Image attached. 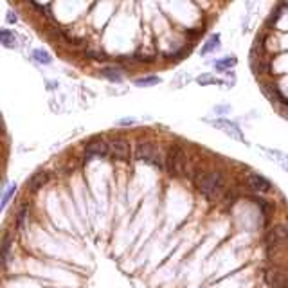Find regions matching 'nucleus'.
Instances as JSON below:
<instances>
[{
    "mask_svg": "<svg viewBox=\"0 0 288 288\" xmlns=\"http://www.w3.org/2000/svg\"><path fill=\"white\" fill-rule=\"evenodd\" d=\"M33 60L34 62H38V63H43V65H49V63L52 62V58H51V54L49 52H45V51H42V49H34L33 51Z\"/></svg>",
    "mask_w": 288,
    "mask_h": 288,
    "instance_id": "4468645a",
    "label": "nucleus"
},
{
    "mask_svg": "<svg viewBox=\"0 0 288 288\" xmlns=\"http://www.w3.org/2000/svg\"><path fill=\"white\" fill-rule=\"evenodd\" d=\"M14 189H16V186H14V184H11L9 188L5 189L4 196H2V202H0V211H4V207H5V205H7V202H9V200H11V196H13Z\"/></svg>",
    "mask_w": 288,
    "mask_h": 288,
    "instance_id": "a211bd4d",
    "label": "nucleus"
},
{
    "mask_svg": "<svg viewBox=\"0 0 288 288\" xmlns=\"http://www.w3.org/2000/svg\"><path fill=\"white\" fill-rule=\"evenodd\" d=\"M265 92H267V96H270L276 103H281L283 106H288V99L281 94V92H279L278 89H276L274 85H265Z\"/></svg>",
    "mask_w": 288,
    "mask_h": 288,
    "instance_id": "9b49d317",
    "label": "nucleus"
},
{
    "mask_svg": "<svg viewBox=\"0 0 288 288\" xmlns=\"http://www.w3.org/2000/svg\"><path fill=\"white\" fill-rule=\"evenodd\" d=\"M168 170L173 177H182L186 173V153L177 144H173L168 153Z\"/></svg>",
    "mask_w": 288,
    "mask_h": 288,
    "instance_id": "f03ea898",
    "label": "nucleus"
},
{
    "mask_svg": "<svg viewBox=\"0 0 288 288\" xmlns=\"http://www.w3.org/2000/svg\"><path fill=\"white\" fill-rule=\"evenodd\" d=\"M7 22H11V24H13V22H16V16H14L13 11H9V13H7Z\"/></svg>",
    "mask_w": 288,
    "mask_h": 288,
    "instance_id": "5701e85b",
    "label": "nucleus"
},
{
    "mask_svg": "<svg viewBox=\"0 0 288 288\" xmlns=\"http://www.w3.org/2000/svg\"><path fill=\"white\" fill-rule=\"evenodd\" d=\"M265 283L270 288H288V272L283 269H269L265 272Z\"/></svg>",
    "mask_w": 288,
    "mask_h": 288,
    "instance_id": "7ed1b4c3",
    "label": "nucleus"
},
{
    "mask_svg": "<svg viewBox=\"0 0 288 288\" xmlns=\"http://www.w3.org/2000/svg\"><path fill=\"white\" fill-rule=\"evenodd\" d=\"M27 203H24V207H22V211H20L18 218H16V227H22L25 222V218H27Z\"/></svg>",
    "mask_w": 288,
    "mask_h": 288,
    "instance_id": "412c9836",
    "label": "nucleus"
},
{
    "mask_svg": "<svg viewBox=\"0 0 288 288\" xmlns=\"http://www.w3.org/2000/svg\"><path fill=\"white\" fill-rule=\"evenodd\" d=\"M0 42L4 43L5 47H13L14 45V34L9 29H0Z\"/></svg>",
    "mask_w": 288,
    "mask_h": 288,
    "instance_id": "dca6fc26",
    "label": "nucleus"
},
{
    "mask_svg": "<svg viewBox=\"0 0 288 288\" xmlns=\"http://www.w3.org/2000/svg\"><path fill=\"white\" fill-rule=\"evenodd\" d=\"M133 123H135L133 119H121V121H119V124H123V126L124 124H133Z\"/></svg>",
    "mask_w": 288,
    "mask_h": 288,
    "instance_id": "b1692460",
    "label": "nucleus"
},
{
    "mask_svg": "<svg viewBox=\"0 0 288 288\" xmlns=\"http://www.w3.org/2000/svg\"><path fill=\"white\" fill-rule=\"evenodd\" d=\"M47 180H49V173H43V171L36 173L33 179L29 180V191H31V193L38 191V189L42 188L43 184H47Z\"/></svg>",
    "mask_w": 288,
    "mask_h": 288,
    "instance_id": "9d476101",
    "label": "nucleus"
},
{
    "mask_svg": "<svg viewBox=\"0 0 288 288\" xmlns=\"http://www.w3.org/2000/svg\"><path fill=\"white\" fill-rule=\"evenodd\" d=\"M194 184H196L198 191L207 200H216L223 191V179L218 171H211V173H198L196 179H194Z\"/></svg>",
    "mask_w": 288,
    "mask_h": 288,
    "instance_id": "f257e3e1",
    "label": "nucleus"
},
{
    "mask_svg": "<svg viewBox=\"0 0 288 288\" xmlns=\"http://www.w3.org/2000/svg\"><path fill=\"white\" fill-rule=\"evenodd\" d=\"M161 83V80L157 76H148V78H141V80H135V85L137 87H150V85H157Z\"/></svg>",
    "mask_w": 288,
    "mask_h": 288,
    "instance_id": "f3484780",
    "label": "nucleus"
},
{
    "mask_svg": "<svg viewBox=\"0 0 288 288\" xmlns=\"http://www.w3.org/2000/svg\"><path fill=\"white\" fill-rule=\"evenodd\" d=\"M218 45H220V36H218V34H213V36H211V38L207 40V42H205V45H203L202 54H207V52L216 51Z\"/></svg>",
    "mask_w": 288,
    "mask_h": 288,
    "instance_id": "2eb2a0df",
    "label": "nucleus"
},
{
    "mask_svg": "<svg viewBox=\"0 0 288 288\" xmlns=\"http://www.w3.org/2000/svg\"><path fill=\"white\" fill-rule=\"evenodd\" d=\"M101 72H103L104 78L110 81H123V74H121V71L115 69V67H104Z\"/></svg>",
    "mask_w": 288,
    "mask_h": 288,
    "instance_id": "ddd939ff",
    "label": "nucleus"
},
{
    "mask_svg": "<svg viewBox=\"0 0 288 288\" xmlns=\"http://www.w3.org/2000/svg\"><path fill=\"white\" fill-rule=\"evenodd\" d=\"M238 63V60L234 56H227L220 62H216V69H229V67H234Z\"/></svg>",
    "mask_w": 288,
    "mask_h": 288,
    "instance_id": "6ab92c4d",
    "label": "nucleus"
},
{
    "mask_svg": "<svg viewBox=\"0 0 288 288\" xmlns=\"http://www.w3.org/2000/svg\"><path fill=\"white\" fill-rule=\"evenodd\" d=\"M87 56L92 58V60H104V58H106L101 51H94V49H89V51H87Z\"/></svg>",
    "mask_w": 288,
    "mask_h": 288,
    "instance_id": "4be33fe9",
    "label": "nucleus"
},
{
    "mask_svg": "<svg viewBox=\"0 0 288 288\" xmlns=\"http://www.w3.org/2000/svg\"><path fill=\"white\" fill-rule=\"evenodd\" d=\"M104 155H108V144H106V142L99 141V139L89 142V146H87V150H85L87 161L94 159V157H104Z\"/></svg>",
    "mask_w": 288,
    "mask_h": 288,
    "instance_id": "6e6552de",
    "label": "nucleus"
},
{
    "mask_svg": "<svg viewBox=\"0 0 288 288\" xmlns=\"http://www.w3.org/2000/svg\"><path fill=\"white\" fill-rule=\"evenodd\" d=\"M288 238V229L285 225H276L274 229H270L267 234V249L272 251L276 247H279Z\"/></svg>",
    "mask_w": 288,
    "mask_h": 288,
    "instance_id": "20e7f679",
    "label": "nucleus"
},
{
    "mask_svg": "<svg viewBox=\"0 0 288 288\" xmlns=\"http://www.w3.org/2000/svg\"><path fill=\"white\" fill-rule=\"evenodd\" d=\"M137 159L139 161L150 162V164H157L161 166V161H159V153H157L155 146L150 144V142H142L137 148Z\"/></svg>",
    "mask_w": 288,
    "mask_h": 288,
    "instance_id": "423d86ee",
    "label": "nucleus"
},
{
    "mask_svg": "<svg viewBox=\"0 0 288 288\" xmlns=\"http://www.w3.org/2000/svg\"><path fill=\"white\" fill-rule=\"evenodd\" d=\"M247 184L251 186L254 191H261V193H265V191H269L270 189V182L265 177L258 175V173H251V175L247 177Z\"/></svg>",
    "mask_w": 288,
    "mask_h": 288,
    "instance_id": "1a4fd4ad",
    "label": "nucleus"
},
{
    "mask_svg": "<svg viewBox=\"0 0 288 288\" xmlns=\"http://www.w3.org/2000/svg\"><path fill=\"white\" fill-rule=\"evenodd\" d=\"M108 153L117 161H128V157H130L128 142L123 141V139H113L108 144Z\"/></svg>",
    "mask_w": 288,
    "mask_h": 288,
    "instance_id": "0eeeda50",
    "label": "nucleus"
},
{
    "mask_svg": "<svg viewBox=\"0 0 288 288\" xmlns=\"http://www.w3.org/2000/svg\"><path fill=\"white\" fill-rule=\"evenodd\" d=\"M189 36H198V34H200V31H189Z\"/></svg>",
    "mask_w": 288,
    "mask_h": 288,
    "instance_id": "393cba45",
    "label": "nucleus"
},
{
    "mask_svg": "<svg viewBox=\"0 0 288 288\" xmlns=\"http://www.w3.org/2000/svg\"><path fill=\"white\" fill-rule=\"evenodd\" d=\"M9 251H11V234L5 236V240L2 241V247H0V263L7 265L9 261Z\"/></svg>",
    "mask_w": 288,
    "mask_h": 288,
    "instance_id": "f8f14e48",
    "label": "nucleus"
},
{
    "mask_svg": "<svg viewBox=\"0 0 288 288\" xmlns=\"http://www.w3.org/2000/svg\"><path fill=\"white\" fill-rule=\"evenodd\" d=\"M209 123L213 124V126H216V128H222L223 132H225L227 135H231L232 139L245 142V137H243L241 130L238 128V124L231 123V121H227V119H213V121H209Z\"/></svg>",
    "mask_w": 288,
    "mask_h": 288,
    "instance_id": "39448f33",
    "label": "nucleus"
},
{
    "mask_svg": "<svg viewBox=\"0 0 288 288\" xmlns=\"http://www.w3.org/2000/svg\"><path fill=\"white\" fill-rule=\"evenodd\" d=\"M196 81H198L200 85H211V83H220V80H216V78H213V76H209V74L200 76V78H198Z\"/></svg>",
    "mask_w": 288,
    "mask_h": 288,
    "instance_id": "aec40b11",
    "label": "nucleus"
}]
</instances>
